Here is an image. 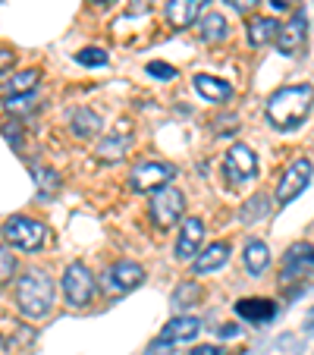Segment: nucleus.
Here are the masks:
<instances>
[{"mask_svg": "<svg viewBox=\"0 0 314 355\" xmlns=\"http://www.w3.org/2000/svg\"><path fill=\"white\" fill-rule=\"evenodd\" d=\"M311 116V85L280 88L268 101V120L277 129H299Z\"/></svg>", "mask_w": 314, "mask_h": 355, "instance_id": "f257e3e1", "label": "nucleus"}, {"mask_svg": "<svg viewBox=\"0 0 314 355\" xmlns=\"http://www.w3.org/2000/svg\"><path fill=\"white\" fill-rule=\"evenodd\" d=\"M54 299H57L54 280L41 274V270H28L16 283V305H19V311L26 318H44L54 309Z\"/></svg>", "mask_w": 314, "mask_h": 355, "instance_id": "f03ea898", "label": "nucleus"}, {"mask_svg": "<svg viewBox=\"0 0 314 355\" xmlns=\"http://www.w3.org/2000/svg\"><path fill=\"white\" fill-rule=\"evenodd\" d=\"M3 239H7L10 245L22 248V252H35V248L44 245L47 230H44V223L32 220V217L16 214V217H10L7 227H3Z\"/></svg>", "mask_w": 314, "mask_h": 355, "instance_id": "7ed1b4c3", "label": "nucleus"}, {"mask_svg": "<svg viewBox=\"0 0 314 355\" xmlns=\"http://www.w3.org/2000/svg\"><path fill=\"white\" fill-rule=\"evenodd\" d=\"M182 211H186V195H182L180 189L164 186V189H157V192H154L151 217H154V223H157L161 230L176 227V220L182 217Z\"/></svg>", "mask_w": 314, "mask_h": 355, "instance_id": "20e7f679", "label": "nucleus"}, {"mask_svg": "<svg viewBox=\"0 0 314 355\" xmlns=\"http://www.w3.org/2000/svg\"><path fill=\"white\" fill-rule=\"evenodd\" d=\"M63 295H67V302L73 305V309H82V305H88L91 302V295H94V277H91V270L85 268V264H69L67 268V274H63Z\"/></svg>", "mask_w": 314, "mask_h": 355, "instance_id": "39448f33", "label": "nucleus"}, {"mask_svg": "<svg viewBox=\"0 0 314 355\" xmlns=\"http://www.w3.org/2000/svg\"><path fill=\"white\" fill-rule=\"evenodd\" d=\"M254 173H258V155H254L248 145H233L227 151V161H223V176H227L229 182H248L254 180Z\"/></svg>", "mask_w": 314, "mask_h": 355, "instance_id": "423d86ee", "label": "nucleus"}, {"mask_svg": "<svg viewBox=\"0 0 314 355\" xmlns=\"http://www.w3.org/2000/svg\"><path fill=\"white\" fill-rule=\"evenodd\" d=\"M176 176V167L173 164H161V161H151V164H141V167L132 170L129 182H132L135 192H157L164 189L170 180Z\"/></svg>", "mask_w": 314, "mask_h": 355, "instance_id": "0eeeda50", "label": "nucleus"}, {"mask_svg": "<svg viewBox=\"0 0 314 355\" xmlns=\"http://www.w3.org/2000/svg\"><path fill=\"white\" fill-rule=\"evenodd\" d=\"M308 182H311V161H308V157H299V161L283 173L280 186H277V205H289L293 198H299V195L308 189Z\"/></svg>", "mask_w": 314, "mask_h": 355, "instance_id": "6e6552de", "label": "nucleus"}, {"mask_svg": "<svg viewBox=\"0 0 314 355\" xmlns=\"http://www.w3.org/2000/svg\"><path fill=\"white\" fill-rule=\"evenodd\" d=\"M145 280V268L135 261H116L107 274L101 277V286L107 289V293H129V289L141 286Z\"/></svg>", "mask_w": 314, "mask_h": 355, "instance_id": "1a4fd4ad", "label": "nucleus"}, {"mask_svg": "<svg viewBox=\"0 0 314 355\" xmlns=\"http://www.w3.org/2000/svg\"><path fill=\"white\" fill-rule=\"evenodd\" d=\"M305 26H308L305 16H302V13H293L286 26L277 28V38H274V41H277V47H280L283 54L293 57V54H299L302 47H305Z\"/></svg>", "mask_w": 314, "mask_h": 355, "instance_id": "9d476101", "label": "nucleus"}, {"mask_svg": "<svg viewBox=\"0 0 314 355\" xmlns=\"http://www.w3.org/2000/svg\"><path fill=\"white\" fill-rule=\"evenodd\" d=\"M201 239H204V223L201 217H186L180 230V239H176V258L180 261H189V258L198 255Z\"/></svg>", "mask_w": 314, "mask_h": 355, "instance_id": "9b49d317", "label": "nucleus"}, {"mask_svg": "<svg viewBox=\"0 0 314 355\" xmlns=\"http://www.w3.org/2000/svg\"><path fill=\"white\" fill-rule=\"evenodd\" d=\"M192 85H195V92H198L204 101H211V104H227V101L233 98V88H229V82L217 79V76L198 73L192 79Z\"/></svg>", "mask_w": 314, "mask_h": 355, "instance_id": "f8f14e48", "label": "nucleus"}, {"mask_svg": "<svg viewBox=\"0 0 314 355\" xmlns=\"http://www.w3.org/2000/svg\"><path fill=\"white\" fill-rule=\"evenodd\" d=\"M227 261H229V242H211V245L192 261V270L195 274H211V270L223 268Z\"/></svg>", "mask_w": 314, "mask_h": 355, "instance_id": "ddd939ff", "label": "nucleus"}, {"mask_svg": "<svg viewBox=\"0 0 314 355\" xmlns=\"http://www.w3.org/2000/svg\"><path fill=\"white\" fill-rule=\"evenodd\" d=\"M207 0H170L167 3V19L173 22L176 28H189L195 19H198L201 7Z\"/></svg>", "mask_w": 314, "mask_h": 355, "instance_id": "4468645a", "label": "nucleus"}, {"mask_svg": "<svg viewBox=\"0 0 314 355\" xmlns=\"http://www.w3.org/2000/svg\"><path fill=\"white\" fill-rule=\"evenodd\" d=\"M198 330H201L198 318L186 315V318H176V321H170L167 327H164L161 340L164 343H186V340H195V336H198Z\"/></svg>", "mask_w": 314, "mask_h": 355, "instance_id": "2eb2a0df", "label": "nucleus"}, {"mask_svg": "<svg viewBox=\"0 0 314 355\" xmlns=\"http://www.w3.org/2000/svg\"><path fill=\"white\" fill-rule=\"evenodd\" d=\"M277 19H270V16H254L252 22H248V44L252 47H264L270 44V41L277 38Z\"/></svg>", "mask_w": 314, "mask_h": 355, "instance_id": "dca6fc26", "label": "nucleus"}, {"mask_svg": "<svg viewBox=\"0 0 314 355\" xmlns=\"http://www.w3.org/2000/svg\"><path fill=\"white\" fill-rule=\"evenodd\" d=\"M236 311L242 318H248V321H268V318H274L277 305L268 299H242V302H236Z\"/></svg>", "mask_w": 314, "mask_h": 355, "instance_id": "f3484780", "label": "nucleus"}, {"mask_svg": "<svg viewBox=\"0 0 314 355\" xmlns=\"http://www.w3.org/2000/svg\"><path fill=\"white\" fill-rule=\"evenodd\" d=\"M268 264H270V252H268V245L264 242H248L245 245V268H248V274H264L268 270Z\"/></svg>", "mask_w": 314, "mask_h": 355, "instance_id": "a211bd4d", "label": "nucleus"}, {"mask_svg": "<svg viewBox=\"0 0 314 355\" xmlns=\"http://www.w3.org/2000/svg\"><path fill=\"white\" fill-rule=\"evenodd\" d=\"M198 32H201V38L204 41H223L229 35V22L223 19L220 13H207L204 19H201Z\"/></svg>", "mask_w": 314, "mask_h": 355, "instance_id": "6ab92c4d", "label": "nucleus"}, {"mask_svg": "<svg viewBox=\"0 0 314 355\" xmlns=\"http://www.w3.org/2000/svg\"><path fill=\"white\" fill-rule=\"evenodd\" d=\"M129 145L132 141L126 139V135H110V139H101V145H98V157L101 161H120L123 155L129 151Z\"/></svg>", "mask_w": 314, "mask_h": 355, "instance_id": "aec40b11", "label": "nucleus"}, {"mask_svg": "<svg viewBox=\"0 0 314 355\" xmlns=\"http://www.w3.org/2000/svg\"><path fill=\"white\" fill-rule=\"evenodd\" d=\"M101 129V116L94 114V110L88 107H79L73 114V132L79 135V139H88V135H94Z\"/></svg>", "mask_w": 314, "mask_h": 355, "instance_id": "412c9836", "label": "nucleus"}, {"mask_svg": "<svg viewBox=\"0 0 314 355\" xmlns=\"http://www.w3.org/2000/svg\"><path fill=\"white\" fill-rule=\"evenodd\" d=\"M35 85H38V69H26V73H16L13 79L7 82L10 94H32Z\"/></svg>", "mask_w": 314, "mask_h": 355, "instance_id": "4be33fe9", "label": "nucleus"}, {"mask_svg": "<svg viewBox=\"0 0 314 355\" xmlns=\"http://www.w3.org/2000/svg\"><path fill=\"white\" fill-rule=\"evenodd\" d=\"M32 173H35V182H38L41 195H51V192L60 189V176H57V170H47V167H41V164H35Z\"/></svg>", "mask_w": 314, "mask_h": 355, "instance_id": "5701e85b", "label": "nucleus"}, {"mask_svg": "<svg viewBox=\"0 0 314 355\" xmlns=\"http://www.w3.org/2000/svg\"><path fill=\"white\" fill-rule=\"evenodd\" d=\"M270 211V205H268V195H254V198H248L245 201V208H242V223H254V220H261V217Z\"/></svg>", "mask_w": 314, "mask_h": 355, "instance_id": "b1692460", "label": "nucleus"}, {"mask_svg": "<svg viewBox=\"0 0 314 355\" xmlns=\"http://www.w3.org/2000/svg\"><path fill=\"white\" fill-rule=\"evenodd\" d=\"M3 110L13 116H22V114H32L35 110V94H10L3 101Z\"/></svg>", "mask_w": 314, "mask_h": 355, "instance_id": "393cba45", "label": "nucleus"}, {"mask_svg": "<svg viewBox=\"0 0 314 355\" xmlns=\"http://www.w3.org/2000/svg\"><path fill=\"white\" fill-rule=\"evenodd\" d=\"M76 60H79L82 67H104V63H107V51H101V47H85V51L76 54Z\"/></svg>", "mask_w": 314, "mask_h": 355, "instance_id": "a878e982", "label": "nucleus"}, {"mask_svg": "<svg viewBox=\"0 0 314 355\" xmlns=\"http://www.w3.org/2000/svg\"><path fill=\"white\" fill-rule=\"evenodd\" d=\"M148 76H154V79H164V82H170V79H176V69L170 67V63L154 60V63H148Z\"/></svg>", "mask_w": 314, "mask_h": 355, "instance_id": "bb28decb", "label": "nucleus"}, {"mask_svg": "<svg viewBox=\"0 0 314 355\" xmlns=\"http://www.w3.org/2000/svg\"><path fill=\"white\" fill-rule=\"evenodd\" d=\"M16 274V258L10 255L7 248H0V283H7Z\"/></svg>", "mask_w": 314, "mask_h": 355, "instance_id": "cd10ccee", "label": "nucleus"}, {"mask_svg": "<svg viewBox=\"0 0 314 355\" xmlns=\"http://www.w3.org/2000/svg\"><path fill=\"white\" fill-rule=\"evenodd\" d=\"M233 10H239V13H248V10H254L261 3V0H227Z\"/></svg>", "mask_w": 314, "mask_h": 355, "instance_id": "c85d7f7f", "label": "nucleus"}, {"mask_svg": "<svg viewBox=\"0 0 314 355\" xmlns=\"http://www.w3.org/2000/svg\"><path fill=\"white\" fill-rule=\"evenodd\" d=\"M13 63H16V54H13V51H0V76L7 73Z\"/></svg>", "mask_w": 314, "mask_h": 355, "instance_id": "c756f323", "label": "nucleus"}, {"mask_svg": "<svg viewBox=\"0 0 314 355\" xmlns=\"http://www.w3.org/2000/svg\"><path fill=\"white\" fill-rule=\"evenodd\" d=\"M192 355H220V349H217V346H198Z\"/></svg>", "mask_w": 314, "mask_h": 355, "instance_id": "7c9ffc66", "label": "nucleus"}, {"mask_svg": "<svg viewBox=\"0 0 314 355\" xmlns=\"http://www.w3.org/2000/svg\"><path fill=\"white\" fill-rule=\"evenodd\" d=\"M239 334V327L236 324H227V327H220V336H236Z\"/></svg>", "mask_w": 314, "mask_h": 355, "instance_id": "2f4dec72", "label": "nucleus"}, {"mask_svg": "<svg viewBox=\"0 0 314 355\" xmlns=\"http://www.w3.org/2000/svg\"><path fill=\"white\" fill-rule=\"evenodd\" d=\"M101 3H110V0H101Z\"/></svg>", "mask_w": 314, "mask_h": 355, "instance_id": "473e14b6", "label": "nucleus"}]
</instances>
